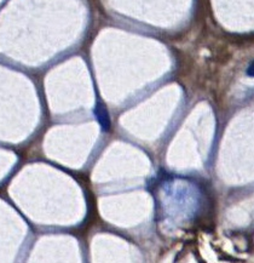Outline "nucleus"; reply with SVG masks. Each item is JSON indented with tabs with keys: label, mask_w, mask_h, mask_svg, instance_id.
I'll use <instances>...</instances> for the list:
<instances>
[{
	"label": "nucleus",
	"mask_w": 254,
	"mask_h": 263,
	"mask_svg": "<svg viewBox=\"0 0 254 263\" xmlns=\"http://www.w3.org/2000/svg\"><path fill=\"white\" fill-rule=\"evenodd\" d=\"M247 74H248L249 77H254V61L250 63L248 68H247Z\"/></svg>",
	"instance_id": "f03ea898"
},
{
	"label": "nucleus",
	"mask_w": 254,
	"mask_h": 263,
	"mask_svg": "<svg viewBox=\"0 0 254 263\" xmlns=\"http://www.w3.org/2000/svg\"><path fill=\"white\" fill-rule=\"evenodd\" d=\"M97 114H98V118H100V121H101L102 125H103L104 127H107L108 125H109V120H108L107 114L103 112V109H101V110L98 109Z\"/></svg>",
	"instance_id": "f257e3e1"
}]
</instances>
